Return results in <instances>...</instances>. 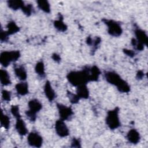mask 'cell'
I'll return each instance as SVG.
<instances>
[{
	"instance_id": "1",
	"label": "cell",
	"mask_w": 148,
	"mask_h": 148,
	"mask_svg": "<svg viewBox=\"0 0 148 148\" xmlns=\"http://www.w3.org/2000/svg\"><path fill=\"white\" fill-rule=\"evenodd\" d=\"M68 82L73 86L77 87L82 84H87L91 82L90 67L86 66L80 71H73L66 75Z\"/></svg>"
},
{
	"instance_id": "2",
	"label": "cell",
	"mask_w": 148,
	"mask_h": 148,
	"mask_svg": "<svg viewBox=\"0 0 148 148\" xmlns=\"http://www.w3.org/2000/svg\"><path fill=\"white\" fill-rule=\"evenodd\" d=\"M104 77L108 83L115 86L119 92L127 93L130 91V86L116 72L114 71H105L104 72Z\"/></svg>"
},
{
	"instance_id": "3",
	"label": "cell",
	"mask_w": 148,
	"mask_h": 148,
	"mask_svg": "<svg viewBox=\"0 0 148 148\" xmlns=\"http://www.w3.org/2000/svg\"><path fill=\"white\" fill-rule=\"evenodd\" d=\"M119 113V108L118 107H116L113 109L110 110L107 112L105 121L107 126L110 130H116L121 125Z\"/></svg>"
},
{
	"instance_id": "4",
	"label": "cell",
	"mask_w": 148,
	"mask_h": 148,
	"mask_svg": "<svg viewBox=\"0 0 148 148\" xmlns=\"http://www.w3.org/2000/svg\"><path fill=\"white\" fill-rule=\"evenodd\" d=\"M21 56L19 50L4 51L0 54V63L3 67L8 66L12 62L16 61Z\"/></svg>"
},
{
	"instance_id": "5",
	"label": "cell",
	"mask_w": 148,
	"mask_h": 148,
	"mask_svg": "<svg viewBox=\"0 0 148 148\" xmlns=\"http://www.w3.org/2000/svg\"><path fill=\"white\" fill-rule=\"evenodd\" d=\"M29 109L25 113L28 119L31 121H35L36 119V113L42 109V104L37 99H32L28 101Z\"/></svg>"
},
{
	"instance_id": "6",
	"label": "cell",
	"mask_w": 148,
	"mask_h": 148,
	"mask_svg": "<svg viewBox=\"0 0 148 148\" xmlns=\"http://www.w3.org/2000/svg\"><path fill=\"white\" fill-rule=\"evenodd\" d=\"M102 21L108 27V34L114 37L120 36L123 32V29L121 25L118 22L110 19L103 18Z\"/></svg>"
},
{
	"instance_id": "7",
	"label": "cell",
	"mask_w": 148,
	"mask_h": 148,
	"mask_svg": "<svg viewBox=\"0 0 148 148\" xmlns=\"http://www.w3.org/2000/svg\"><path fill=\"white\" fill-rule=\"evenodd\" d=\"M57 108L58 110L60 119L64 121L71 119L73 114V112L71 107L58 103H57Z\"/></svg>"
},
{
	"instance_id": "8",
	"label": "cell",
	"mask_w": 148,
	"mask_h": 148,
	"mask_svg": "<svg viewBox=\"0 0 148 148\" xmlns=\"http://www.w3.org/2000/svg\"><path fill=\"white\" fill-rule=\"evenodd\" d=\"M27 142L29 145L35 147H40L43 143V138L36 132H30L27 137Z\"/></svg>"
},
{
	"instance_id": "9",
	"label": "cell",
	"mask_w": 148,
	"mask_h": 148,
	"mask_svg": "<svg viewBox=\"0 0 148 148\" xmlns=\"http://www.w3.org/2000/svg\"><path fill=\"white\" fill-rule=\"evenodd\" d=\"M55 130L57 134L61 138L66 137L69 134L68 127L64 121L61 119H59L56 121L55 123Z\"/></svg>"
},
{
	"instance_id": "10",
	"label": "cell",
	"mask_w": 148,
	"mask_h": 148,
	"mask_svg": "<svg viewBox=\"0 0 148 148\" xmlns=\"http://www.w3.org/2000/svg\"><path fill=\"white\" fill-rule=\"evenodd\" d=\"M134 34L136 39L138 42L141 43L144 46H147L148 43V37L145 31L140 29L138 27L135 28Z\"/></svg>"
},
{
	"instance_id": "11",
	"label": "cell",
	"mask_w": 148,
	"mask_h": 148,
	"mask_svg": "<svg viewBox=\"0 0 148 148\" xmlns=\"http://www.w3.org/2000/svg\"><path fill=\"white\" fill-rule=\"evenodd\" d=\"M15 128L18 134L21 136L25 135L28 132V129L25 121L21 117L16 119Z\"/></svg>"
},
{
	"instance_id": "12",
	"label": "cell",
	"mask_w": 148,
	"mask_h": 148,
	"mask_svg": "<svg viewBox=\"0 0 148 148\" xmlns=\"http://www.w3.org/2000/svg\"><path fill=\"white\" fill-rule=\"evenodd\" d=\"M127 139L129 142L135 145L139 142L140 135L139 132L136 129L132 128L128 132L127 134Z\"/></svg>"
},
{
	"instance_id": "13",
	"label": "cell",
	"mask_w": 148,
	"mask_h": 148,
	"mask_svg": "<svg viewBox=\"0 0 148 148\" xmlns=\"http://www.w3.org/2000/svg\"><path fill=\"white\" fill-rule=\"evenodd\" d=\"M44 92L45 96L50 102H52L56 98V95L54 90L52 88L51 83L49 81H46L44 86Z\"/></svg>"
},
{
	"instance_id": "14",
	"label": "cell",
	"mask_w": 148,
	"mask_h": 148,
	"mask_svg": "<svg viewBox=\"0 0 148 148\" xmlns=\"http://www.w3.org/2000/svg\"><path fill=\"white\" fill-rule=\"evenodd\" d=\"M54 28L60 32H65L68 29V26L63 21V16L61 13L58 14V19L56 20L53 22Z\"/></svg>"
},
{
	"instance_id": "15",
	"label": "cell",
	"mask_w": 148,
	"mask_h": 148,
	"mask_svg": "<svg viewBox=\"0 0 148 148\" xmlns=\"http://www.w3.org/2000/svg\"><path fill=\"white\" fill-rule=\"evenodd\" d=\"M76 87V94L80 99H88L89 98V90L87 84H82Z\"/></svg>"
},
{
	"instance_id": "16",
	"label": "cell",
	"mask_w": 148,
	"mask_h": 148,
	"mask_svg": "<svg viewBox=\"0 0 148 148\" xmlns=\"http://www.w3.org/2000/svg\"><path fill=\"white\" fill-rule=\"evenodd\" d=\"M17 93L21 96H24L29 93L28 85L26 82H21L15 86Z\"/></svg>"
},
{
	"instance_id": "17",
	"label": "cell",
	"mask_w": 148,
	"mask_h": 148,
	"mask_svg": "<svg viewBox=\"0 0 148 148\" xmlns=\"http://www.w3.org/2000/svg\"><path fill=\"white\" fill-rule=\"evenodd\" d=\"M0 80L1 84L3 86H9L12 83L10 75L5 69L0 70Z\"/></svg>"
},
{
	"instance_id": "18",
	"label": "cell",
	"mask_w": 148,
	"mask_h": 148,
	"mask_svg": "<svg viewBox=\"0 0 148 148\" xmlns=\"http://www.w3.org/2000/svg\"><path fill=\"white\" fill-rule=\"evenodd\" d=\"M14 72L17 77L20 80L24 81L27 77V73L26 69L22 65L15 67L14 69Z\"/></svg>"
},
{
	"instance_id": "19",
	"label": "cell",
	"mask_w": 148,
	"mask_h": 148,
	"mask_svg": "<svg viewBox=\"0 0 148 148\" xmlns=\"http://www.w3.org/2000/svg\"><path fill=\"white\" fill-rule=\"evenodd\" d=\"M7 4L9 8L14 10L21 9L25 5L24 2L21 0H9L7 1Z\"/></svg>"
},
{
	"instance_id": "20",
	"label": "cell",
	"mask_w": 148,
	"mask_h": 148,
	"mask_svg": "<svg viewBox=\"0 0 148 148\" xmlns=\"http://www.w3.org/2000/svg\"><path fill=\"white\" fill-rule=\"evenodd\" d=\"M7 31L6 32L9 34V35H13L18 32L20 31V27L16 24V23L14 21H9L7 25Z\"/></svg>"
},
{
	"instance_id": "21",
	"label": "cell",
	"mask_w": 148,
	"mask_h": 148,
	"mask_svg": "<svg viewBox=\"0 0 148 148\" xmlns=\"http://www.w3.org/2000/svg\"><path fill=\"white\" fill-rule=\"evenodd\" d=\"M38 8L46 13L50 12V5L47 1L46 0H38L37 1Z\"/></svg>"
},
{
	"instance_id": "22",
	"label": "cell",
	"mask_w": 148,
	"mask_h": 148,
	"mask_svg": "<svg viewBox=\"0 0 148 148\" xmlns=\"http://www.w3.org/2000/svg\"><path fill=\"white\" fill-rule=\"evenodd\" d=\"M90 73L91 82H97L98 80L99 77L101 75V71L96 65H93L90 67Z\"/></svg>"
},
{
	"instance_id": "23",
	"label": "cell",
	"mask_w": 148,
	"mask_h": 148,
	"mask_svg": "<svg viewBox=\"0 0 148 148\" xmlns=\"http://www.w3.org/2000/svg\"><path fill=\"white\" fill-rule=\"evenodd\" d=\"M35 72L40 77H45V65L42 61H38L35 65Z\"/></svg>"
},
{
	"instance_id": "24",
	"label": "cell",
	"mask_w": 148,
	"mask_h": 148,
	"mask_svg": "<svg viewBox=\"0 0 148 148\" xmlns=\"http://www.w3.org/2000/svg\"><path fill=\"white\" fill-rule=\"evenodd\" d=\"M10 118L8 117V116L4 114L2 112V116H1V124L2 127H3L6 130H8L10 127Z\"/></svg>"
},
{
	"instance_id": "25",
	"label": "cell",
	"mask_w": 148,
	"mask_h": 148,
	"mask_svg": "<svg viewBox=\"0 0 148 148\" xmlns=\"http://www.w3.org/2000/svg\"><path fill=\"white\" fill-rule=\"evenodd\" d=\"M22 12L27 16H29L34 12V7L31 4L24 5V6L21 9Z\"/></svg>"
},
{
	"instance_id": "26",
	"label": "cell",
	"mask_w": 148,
	"mask_h": 148,
	"mask_svg": "<svg viewBox=\"0 0 148 148\" xmlns=\"http://www.w3.org/2000/svg\"><path fill=\"white\" fill-rule=\"evenodd\" d=\"M67 96L69 98V99L71 102V103H72V104H76L79 101V100L80 99V98L77 96V95L76 94H73L72 92L68 91L67 92Z\"/></svg>"
},
{
	"instance_id": "27",
	"label": "cell",
	"mask_w": 148,
	"mask_h": 148,
	"mask_svg": "<svg viewBox=\"0 0 148 148\" xmlns=\"http://www.w3.org/2000/svg\"><path fill=\"white\" fill-rule=\"evenodd\" d=\"M131 43L134 49L138 51H142L144 49V45L138 42L135 38H132L131 39Z\"/></svg>"
},
{
	"instance_id": "28",
	"label": "cell",
	"mask_w": 148,
	"mask_h": 148,
	"mask_svg": "<svg viewBox=\"0 0 148 148\" xmlns=\"http://www.w3.org/2000/svg\"><path fill=\"white\" fill-rule=\"evenodd\" d=\"M10 112L16 119L21 117L20 113L19 106L18 105H12L10 108Z\"/></svg>"
},
{
	"instance_id": "29",
	"label": "cell",
	"mask_w": 148,
	"mask_h": 148,
	"mask_svg": "<svg viewBox=\"0 0 148 148\" xmlns=\"http://www.w3.org/2000/svg\"><path fill=\"white\" fill-rule=\"evenodd\" d=\"M2 98L3 100L9 102L11 99V92L6 90H2Z\"/></svg>"
},
{
	"instance_id": "30",
	"label": "cell",
	"mask_w": 148,
	"mask_h": 148,
	"mask_svg": "<svg viewBox=\"0 0 148 148\" xmlns=\"http://www.w3.org/2000/svg\"><path fill=\"white\" fill-rule=\"evenodd\" d=\"M9 35L6 32V31H3L2 30V29H1V33H0V39L2 42H7L9 39Z\"/></svg>"
},
{
	"instance_id": "31",
	"label": "cell",
	"mask_w": 148,
	"mask_h": 148,
	"mask_svg": "<svg viewBox=\"0 0 148 148\" xmlns=\"http://www.w3.org/2000/svg\"><path fill=\"white\" fill-rule=\"evenodd\" d=\"M101 38L99 36H97L94 39H93L91 46H92V47H93L94 51H95V50H97V46H99V45L101 43Z\"/></svg>"
},
{
	"instance_id": "32",
	"label": "cell",
	"mask_w": 148,
	"mask_h": 148,
	"mask_svg": "<svg viewBox=\"0 0 148 148\" xmlns=\"http://www.w3.org/2000/svg\"><path fill=\"white\" fill-rule=\"evenodd\" d=\"M71 147H81V142L80 139L79 138H73L72 139V142H71Z\"/></svg>"
},
{
	"instance_id": "33",
	"label": "cell",
	"mask_w": 148,
	"mask_h": 148,
	"mask_svg": "<svg viewBox=\"0 0 148 148\" xmlns=\"http://www.w3.org/2000/svg\"><path fill=\"white\" fill-rule=\"evenodd\" d=\"M123 52L125 54H126L127 56H129L130 57H134L135 55V52L134 51V50H129V49H124L123 50Z\"/></svg>"
},
{
	"instance_id": "34",
	"label": "cell",
	"mask_w": 148,
	"mask_h": 148,
	"mask_svg": "<svg viewBox=\"0 0 148 148\" xmlns=\"http://www.w3.org/2000/svg\"><path fill=\"white\" fill-rule=\"evenodd\" d=\"M51 58L55 62H58V63H59L61 60L60 56L57 53H53L51 56Z\"/></svg>"
},
{
	"instance_id": "35",
	"label": "cell",
	"mask_w": 148,
	"mask_h": 148,
	"mask_svg": "<svg viewBox=\"0 0 148 148\" xmlns=\"http://www.w3.org/2000/svg\"><path fill=\"white\" fill-rule=\"evenodd\" d=\"M145 76V73L142 70H139L138 71L136 75V78L138 80H141L143 79V77Z\"/></svg>"
},
{
	"instance_id": "36",
	"label": "cell",
	"mask_w": 148,
	"mask_h": 148,
	"mask_svg": "<svg viewBox=\"0 0 148 148\" xmlns=\"http://www.w3.org/2000/svg\"><path fill=\"white\" fill-rule=\"evenodd\" d=\"M92 41H93V39H92V38L91 36H87V39H86V43L89 46H91L92 45Z\"/></svg>"
}]
</instances>
